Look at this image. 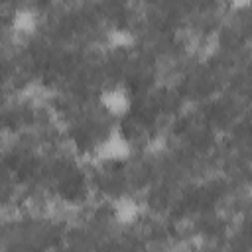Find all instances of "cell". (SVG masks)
<instances>
[{"label": "cell", "mask_w": 252, "mask_h": 252, "mask_svg": "<svg viewBox=\"0 0 252 252\" xmlns=\"http://www.w3.org/2000/svg\"><path fill=\"white\" fill-rule=\"evenodd\" d=\"M98 104H100V108L108 116L120 120L126 114H130L134 100H132V93H130V89L126 85L112 83V85L100 89V93H98Z\"/></svg>", "instance_id": "2"}, {"label": "cell", "mask_w": 252, "mask_h": 252, "mask_svg": "<svg viewBox=\"0 0 252 252\" xmlns=\"http://www.w3.org/2000/svg\"><path fill=\"white\" fill-rule=\"evenodd\" d=\"M106 41L114 49H130L136 43V35L128 28H112L106 33Z\"/></svg>", "instance_id": "5"}, {"label": "cell", "mask_w": 252, "mask_h": 252, "mask_svg": "<svg viewBox=\"0 0 252 252\" xmlns=\"http://www.w3.org/2000/svg\"><path fill=\"white\" fill-rule=\"evenodd\" d=\"M94 158L98 161H106V163H120L126 161L132 156V142L126 136V132L120 126H114L112 130H108L94 146L93 150Z\"/></svg>", "instance_id": "1"}, {"label": "cell", "mask_w": 252, "mask_h": 252, "mask_svg": "<svg viewBox=\"0 0 252 252\" xmlns=\"http://www.w3.org/2000/svg\"><path fill=\"white\" fill-rule=\"evenodd\" d=\"M35 28H37V12L35 10L24 6L12 14V30L18 35H30L35 32Z\"/></svg>", "instance_id": "4"}, {"label": "cell", "mask_w": 252, "mask_h": 252, "mask_svg": "<svg viewBox=\"0 0 252 252\" xmlns=\"http://www.w3.org/2000/svg\"><path fill=\"white\" fill-rule=\"evenodd\" d=\"M110 213L118 224L132 226L144 217V203L140 199H136L134 195H120L112 201Z\"/></svg>", "instance_id": "3"}]
</instances>
